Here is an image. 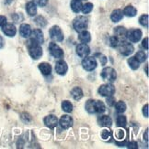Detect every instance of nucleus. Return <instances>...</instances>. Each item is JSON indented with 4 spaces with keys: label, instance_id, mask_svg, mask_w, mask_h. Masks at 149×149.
<instances>
[{
    "label": "nucleus",
    "instance_id": "f257e3e1",
    "mask_svg": "<svg viewBox=\"0 0 149 149\" xmlns=\"http://www.w3.org/2000/svg\"><path fill=\"white\" fill-rule=\"evenodd\" d=\"M85 108L87 112L90 114L93 113H103L106 111V106L103 102L99 100H88L86 102Z\"/></svg>",
    "mask_w": 149,
    "mask_h": 149
},
{
    "label": "nucleus",
    "instance_id": "f03ea898",
    "mask_svg": "<svg viewBox=\"0 0 149 149\" xmlns=\"http://www.w3.org/2000/svg\"><path fill=\"white\" fill-rule=\"evenodd\" d=\"M30 40L28 44V46H33V45H40L42 44L44 41L43 33L40 29H36L34 30H31L30 33Z\"/></svg>",
    "mask_w": 149,
    "mask_h": 149
},
{
    "label": "nucleus",
    "instance_id": "7ed1b4c3",
    "mask_svg": "<svg viewBox=\"0 0 149 149\" xmlns=\"http://www.w3.org/2000/svg\"><path fill=\"white\" fill-rule=\"evenodd\" d=\"M88 18L84 16H79L76 17L73 21V27L76 32L85 30L88 28Z\"/></svg>",
    "mask_w": 149,
    "mask_h": 149
},
{
    "label": "nucleus",
    "instance_id": "20e7f679",
    "mask_svg": "<svg viewBox=\"0 0 149 149\" xmlns=\"http://www.w3.org/2000/svg\"><path fill=\"white\" fill-rule=\"evenodd\" d=\"M101 78L104 81L112 83L115 81L116 78H117V73H116V70L112 68V67H106L102 70L101 72Z\"/></svg>",
    "mask_w": 149,
    "mask_h": 149
},
{
    "label": "nucleus",
    "instance_id": "39448f33",
    "mask_svg": "<svg viewBox=\"0 0 149 149\" xmlns=\"http://www.w3.org/2000/svg\"><path fill=\"white\" fill-rule=\"evenodd\" d=\"M50 33V37L54 41H58V42H61L64 40V33L62 29L58 27V26H54L52 27V29L49 31Z\"/></svg>",
    "mask_w": 149,
    "mask_h": 149
},
{
    "label": "nucleus",
    "instance_id": "423d86ee",
    "mask_svg": "<svg viewBox=\"0 0 149 149\" xmlns=\"http://www.w3.org/2000/svg\"><path fill=\"white\" fill-rule=\"evenodd\" d=\"M117 48L119 49L120 53L122 54V55H124V56L131 55L133 52V50H134V48H133V45L131 43H129V42H126V41L120 42V44L118 45Z\"/></svg>",
    "mask_w": 149,
    "mask_h": 149
},
{
    "label": "nucleus",
    "instance_id": "0eeeda50",
    "mask_svg": "<svg viewBox=\"0 0 149 149\" xmlns=\"http://www.w3.org/2000/svg\"><path fill=\"white\" fill-rule=\"evenodd\" d=\"M82 67L88 72H91L97 67V61L94 57H86L82 61Z\"/></svg>",
    "mask_w": 149,
    "mask_h": 149
},
{
    "label": "nucleus",
    "instance_id": "6e6552de",
    "mask_svg": "<svg viewBox=\"0 0 149 149\" xmlns=\"http://www.w3.org/2000/svg\"><path fill=\"white\" fill-rule=\"evenodd\" d=\"M142 38V31L139 29H130L127 30L126 33V38L133 43L138 42Z\"/></svg>",
    "mask_w": 149,
    "mask_h": 149
},
{
    "label": "nucleus",
    "instance_id": "1a4fd4ad",
    "mask_svg": "<svg viewBox=\"0 0 149 149\" xmlns=\"http://www.w3.org/2000/svg\"><path fill=\"white\" fill-rule=\"evenodd\" d=\"M115 93V87L112 85V83H107L103 84L99 88V93L104 97L112 96Z\"/></svg>",
    "mask_w": 149,
    "mask_h": 149
},
{
    "label": "nucleus",
    "instance_id": "9d476101",
    "mask_svg": "<svg viewBox=\"0 0 149 149\" xmlns=\"http://www.w3.org/2000/svg\"><path fill=\"white\" fill-rule=\"evenodd\" d=\"M49 51L51 55L54 57L55 59H62V58L64 57V51L63 49L58 46V45L56 43H54L52 42L50 45H49Z\"/></svg>",
    "mask_w": 149,
    "mask_h": 149
},
{
    "label": "nucleus",
    "instance_id": "9b49d317",
    "mask_svg": "<svg viewBox=\"0 0 149 149\" xmlns=\"http://www.w3.org/2000/svg\"><path fill=\"white\" fill-rule=\"evenodd\" d=\"M29 52L32 59L39 60L42 56V49L40 45H33L29 47Z\"/></svg>",
    "mask_w": 149,
    "mask_h": 149
},
{
    "label": "nucleus",
    "instance_id": "f8f14e48",
    "mask_svg": "<svg viewBox=\"0 0 149 149\" xmlns=\"http://www.w3.org/2000/svg\"><path fill=\"white\" fill-rule=\"evenodd\" d=\"M76 54L80 58H86L90 53V49L87 45V43H81L76 46Z\"/></svg>",
    "mask_w": 149,
    "mask_h": 149
},
{
    "label": "nucleus",
    "instance_id": "ddd939ff",
    "mask_svg": "<svg viewBox=\"0 0 149 149\" xmlns=\"http://www.w3.org/2000/svg\"><path fill=\"white\" fill-rule=\"evenodd\" d=\"M73 119L71 116L66 114V115H63L62 117L60 118L59 122H58V124L60 125V126L63 128V129H68L70 128L71 126L73 125Z\"/></svg>",
    "mask_w": 149,
    "mask_h": 149
},
{
    "label": "nucleus",
    "instance_id": "4468645a",
    "mask_svg": "<svg viewBox=\"0 0 149 149\" xmlns=\"http://www.w3.org/2000/svg\"><path fill=\"white\" fill-rule=\"evenodd\" d=\"M43 122L47 127L53 129V128L56 127L58 125V118L54 114H49L43 119Z\"/></svg>",
    "mask_w": 149,
    "mask_h": 149
},
{
    "label": "nucleus",
    "instance_id": "2eb2a0df",
    "mask_svg": "<svg viewBox=\"0 0 149 149\" xmlns=\"http://www.w3.org/2000/svg\"><path fill=\"white\" fill-rule=\"evenodd\" d=\"M2 30L4 34L8 37H14L17 33V29L15 25H13L12 23H6V25H4L2 27Z\"/></svg>",
    "mask_w": 149,
    "mask_h": 149
},
{
    "label": "nucleus",
    "instance_id": "dca6fc26",
    "mask_svg": "<svg viewBox=\"0 0 149 149\" xmlns=\"http://www.w3.org/2000/svg\"><path fill=\"white\" fill-rule=\"evenodd\" d=\"M68 66L67 63L66 61H64L62 60L58 61L55 64V72L59 75H64L67 72Z\"/></svg>",
    "mask_w": 149,
    "mask_h": 149
},
{
    "label": "nucleus",
    "instance_id": "f3484780",
    "mask_svg": "<svg viewBox=\"0 0 149 149\" xmlns=\"http://www.w3.org/2000/svg\"><path fill=\"white\" fill-rule=\"evenodd\" d=\"M98 123L100 126L111 127L112 125V120L109 115H101L98 118Z\"/></svg>",
    "mask_w": 149,
    "mask_h": 149
},
{
    "label": "nucleus",
    "instance_id": "a211bd4d",
    "mask_svg": "<svg viewBox=\"0 0 149 149\" xmlns=\"http://www.w3.org/2000/svg\"><path fill=\"white\" fill-rule=\"evenodd\" d=\"M114 33H115V36L119 38L120 41H124V40L126 38L127 29L124 27H117L114 29Z\"/></svg>",
    "mask_w": 149,
    "mask_h": 149
},
{
    "label": "nucleus",
    "instance_id": "6ab92c4d",
    "mask_svg": "<svg viewBox=\"0 0 149 149\" xmlns=\"http://www.w3.org/2000/svg\"><path fill=\"white\" fill-rule=\"evenodd\" d=\"M31 33V28L29 24H21L19 27V34L23 38H29Z\"/></svg>",
    "mask_w": 149,
    "mask_h": 149
},
{
    "label": "nucleus",
    "instance_id": "aec40b11",
    "mask_svg": "<svg viewBox=\"0 0 149 149\" xmlns=\"http://www.w3.org/2000/svg\"><path fill=\"white\" fill-rule=\"evenodd\" d=\"M26 11L30 17H34L37 15V6L34 2H28L26 4Z\"/></svg>",
    "mask_w": 149,
    "mask_h": 149
},
{
    "label": "nucleus",
    "instance_id": "412c9836",
    "mask_svg": "<svg viewBox=\"0 0 149 149\" xmlns=\"http://www.w3.org/2000/svg\"><path fill=\"white\" fill-rule=\"evenodd\" d=\"M124 17V12L121 9H115L112 11L111 15V19L113 22H119Z\"/></svg>",
    "mask_w": 149,
    "mask_h": 149
},
{
    "label": "nucleus",
    "instance_id": "4be33fe9",
    "mask_svg": "<svg viewBox=\"0 0 149 149\" xmlns=\"http://www.w3.org/2000/svg\"><path fill=\"white\" fill-rule=\"evenodd\" d=\"M78 38L79 40L83 43H88L90 40H91V35L88 31L85 30H82L79 32V35H78Z\"/></svg>",
    "mask_w": 149,
    "mask_h": 149
},
{
    "label": "nucleus",
    "instance_id": "5701e85b",
    "mask_svg": "<svg viewBox=\"0 0 149 149\" xmlns=\"http://www.w3.org/2000/svg\"><path fill=\"white\" fill-rule=\"evenodd\" d=\"M39 70H41V72L43 75H49L52 72V67L49 63L47 62H42L39 64Z\"/></svg>",
    "mask_w": 149,
    "mask_h": 149
},
{
    "label": "nucleus",
    "instance_id": "b1692460",
    "mask_svg": "<svg viewBox=\"0 0 149 149\" xmlns=\"http://www.w3.org/2000/svg\"><path fill=\"white\" fill-rule=\"evenodd\" d=\"M137 14V10L136 8H134L133 6H127L126 8H124V15L127 16V17H133L134 16H136Z\"/></svg>",
    "mask_w": 149,
    "mask_h": 149
},
{
    "label": "nucleus",
    "instance_id": "393cba45",
    "mask_svg": "<svg viewBox=\"0 0 149 149\" xmlns=\"http://www.w3.org/2000/svg\"><path fill=\"white\" fill-rule=\"evenodd\" d=\"M71 95H72L73 98L75 100H76V101L82 99V97H83V92H82L81 88H79V87H75L72 91H71Z\"/></svg>",
    "mask_w": 149,
    "mask_h": 149
},
{
    "label": "nucleus",
    "instance_id": "a878e982",
    "mask_svg": "<svg viewBox=\"0 0 149 149\" xmlns=\"http://www.w3.org/2000/svg\"><path fill=\"white\" fill-rule=\"evenodd\" d=\"M82 8V2L81 0H72L71 1V9L75 13H79Z\"/></svg>",
    "mask_w": 149,
    "mask_h": 149
},
{
    "label": "nucleus",
    "instance_id": "bb28decb",
    "mask_svg": "<svg viewBox=\"0 0 149 149\" xmlns=\"http://www.w3.org/2000/svg\"><path fill=\"white\" fill-rule=\"evenodd\" d=\"M115 109H116V112L119 113H122L125 112L126 110V104L124 102L122 101H120V102H117L115 103Z\"/></svg>",
    "mask_w": 149,
    "mask_h": 149
},
{
    "label": "nucleus",
    "instance_id": "cd10ccee",
    "mask_svg": "<svg viewBox=\"0 0 149 149\" xmlns=\"http://www.w3.org/2000/svg\"><path fill=\"white\" fill-rule=\"evenodd\" d=\"M62 109L66 113H71V112L73 111V104L69 101L66 100V101H64L62 102Z\"/></svg>",
    "mask_w": 149,
    "mask_h": 149
},
{
    "label": "nucleus",
    "instance_id": "c85d7f7f",
    "mask_svg": "<svg viewBox=\"0 0 149 149\" xmlns=\"http://www.w3.org/2000/svg\"><path fill=\"white\" fill-rule=\"evenodd\" d=\"M116 123H117V125L119 127H125L127 125V119L124 115H119L117 117V120H116Z\"/></svg>",
    "mask_w": 149,
    "mask_h": 149
},
{
    "label": "nucleus",
    "instance_id": "c756f323",
    "mask_svg": "<svg viewBox=\"0 0 149 149\" xmlns=\"http://www.w3.org/2000/svg\"><path fill=\"white\" fill-rule=\"evenodd\" d=\"M93 9V4L92 3H86L85 5H82V8H81V11L83 12V14H88L92 11Z\"/></svg>",
    "mask_w": 149,
    "mask_h": 149
},
{
    "label": "nucleus",
    "instance_id": "7c9ffc66",
    "mask_svg": "<svg viewBox=\"0 0 149 149\" xmlns=\"http://www.w3.org/2000/svg\"><path fill=\"white\" fill-rule=\"evenodd\" d=\"M128 64H129V66L131 67V69L133 70H137L139 68V62L137 61V60L135 59L134 57H131L130 59L128 60Z\"/></svg>",
    "mask_w": 149,
    "mask_h": 149
},
{
    "label": "nucleus",
    "instance_id": "2f4dec72",
    "mask_svg": "<svg viewBox=\"0 0 149 149\" xmlns=\"http://www.w3.org/2000/svg\"><path fill=\"white\" fill-rule=\"evenodd\" d=\"M134 58L137 60V61L139 63H141V62H145L146 61L147 56H146V54L144 52V51H138V52L135 54Z\"/></svg>",
    "mask_w": 149,
    "mask_h": 149
},
{
    "label": "nucleus",
    "instance_id": "473e14b6",
    "mask_svg": "<svg viewBox=\"0 0 149 149\" xmlns=\"http://www.w3.org/2000/svg\"><path fill=\"white\" fill-rule=\"evenodd\" d=\"M35 23L39 26V27L43 28V27H45V26H46L47 21H46V19H45L43 17L39 16V17H37L35 18Z\"/></svg>",
    "mask_w": 149,
    "mask_h": 149
},
{
    "label": "nucleus",
    "instance_id": "72a5a7b5",
    "mask_svg": "<svg viewBox=\"0 0 149 149\" xmlns=\"http://www.w3.org/2000/svg\"><path fill=\"white\" fill-rule=\"evenodd\" d=\"M148 21H149V17L147 14L141 16L139 18V23L143 26V27H145V28L148 27Z\"/></svg>",
    "mask_w": 149,
    "mask_h": 149
},
{
    "label": "nucleus",
    "instance_id": "f704fd0d",
    "mask_svg": "<svg viewBox=\"0 0 149 149\" xmlns=\"http://www.w3.org/2000/svg\"><path fill=\"white\" fill-rule=\"evenodd\" d=\"M120 42L121 41L119 40V38L116 36H112L109 38V45H111V47H112V48H117Z\"/></svg>",
    "mask_w": 149,
    "mask_h": 149
},
{
    "label": "nucleus",
    "instance_id": "c9c22d12",
    "mask_svg": "<svg viewBox=\"0 0 149 149\" xmlns=\"http://www.w3.org/2000/svg\"><path fill=\"white\" fill-rule=\"evenodd\" d=\"M112 131H109V130H107V129H104L102 132H101V137L102 139H104V140H108L109 138H112Z\"/></svg>",
    "mask_w": 149,
    "mask_h": 149
},
{
    "label": "nucleus",
    "instance_id": "e433bc0d",
    "mask_svg": "<svg viewBox=\"0 0 149 149\" xmlns=\"http://www.w3.org/2000/svg\"><path fill=\"white\" fill-rule=\"evenodd\" d=\"M107 103L109 106H113L115 104V99H114L113 95L107 97Z\"/></svg>",
    "mask_w": 149,
    "mask_h": 149
},
{
    "label": "nucleus",
    "instance_id": "4c0bfd02",
    "mask_svg": "<svg viewBox=\"0 0 149 149\" xmlns=\"http://www.w3.org/2000/svg\"><path fill=\"white\" fill-rule=\"evenodd\" d=\"M36 2H37V4L40 6H45L47 5V3H48V0H36Z\"/></svg>",
    "mask_w": 149,
    "mask_h": 149
},
{
    "label": "nucleus",
    "instance_id": "58836bf2",
    "mask_svg": "<svg viewBox=\"0 0 149 149\" xmlns=\"http://www.w3.org/2000/svg\"><path fill=\"white\" fill-rule=\"evenodd\" d=\"M6 24V17L5 16H0V27H3Z\"/></svg>",
    "mask_w": 149,
    "mask_h": 149
},
{
    "label": "nucleus",
    "instance_id": "ea45409f",
    "mask_svg": "<svg viewBox=\"0 0 149 149\" xmlns=\"http://www.w3.org/2000/svg\"><path fill=\"white\" fill-rule=\"evenodd\" d=\"M127 147L128 148H137L138 146H137L136 142H130V143L127 144Z\"/></svg>",
    "mask_w": 149,
    "mask_h": 149
},
{
    "label": "nucleus",
    "instance_id": "a19ab883",
    "mask_svg": "<svg viewBox=\"0 0 149 149\" xmlns=\"http://www.w3.org/2000/svg\"><path fill=\"white\" fill-rule=\"evenodd\" d=\"M142 46L145 49H148V38H145V40H143V41H142Z\"/></svg>",
    "mask_w": 149,
    "mask_h": 149
},
{
    "label": "nucleus",
    "instance_id": "79ce46f5",
    "mask_svg": "<svg viewBox=\"0 0 149 149\" xmlns=\"http://www.w3.org/2000/svg\"><path fill=\"white\" fill-rule=\"evenodd\" d=\"M143 113L145 115V117H148V104H145L143 108Z\"/></svg>",
    "mask_w": 149,
    "mask_h": 149
},
{
    "label": "nucleus",
    "instance_id": "37998d69",
    "mask_svg": "<svg viewBox=\"0 0 149 149\" xmlns=\"http://www.w3.org/2000/svg\"><path fill=\"white\" fill-rule=\"evenodd\" d=\"M100 61H101V64H102V65H105L106 61H107V59H106V57L102 56L101 58H100Z\"/></svg>",
    "mask_w": 149,
    "mask_h": 149
},
{
    "label": "nucleus",
    "instance_id": "c03bdc74",
    "mask_svg": "<svg viewBox=\"0 0 149 149\" xmlns=\"http://www.w3.org/2000/svg\"><path fill=\"white\" fill-rule=\"evenodd\" d=\"M4 38L1 37V36H0V49H2L3 47H4Z\"/></svg>",
    "mask_w": 149,
    "mask_h": 149
},
{
    "label": "nucleus",
    "instance_id": "a18cd8bd",
    "mask_svg": "<svg viewBox=\"0 0 149 149\" xmlns=\"http://www.w3.org/2000/svg\"><path fill=\"white\" fill-rule=\"evenodd\" d=\"M145 140L148 141V129H147L146 132H145Z\"/></svg>",
    "mask_w": 149,
    "mask_h": 149
}]
</instances>
